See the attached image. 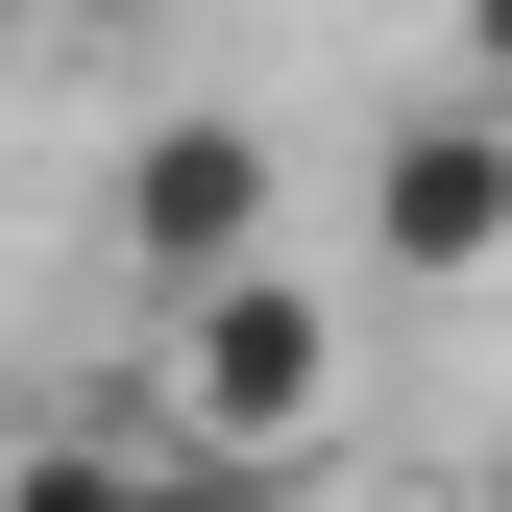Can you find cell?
<instances>
[{
  "instance_id": "obj_1",
  "label": "cell",
  "mask_w": 512,
  "mask_h": 512,
  "mask_svg": "<svg viewBox=\"0 0 512 512\" xmlns=\"http://www.w3.org/2000/svg\"><path fill=\"white\" fill-rule=\"evenodd\" d=\"M317 415H342V293H317L293 244H244V269L171 293V439H196V464H293Z\"/></svg>"
},
{
  "instance_id": "obj_2",
  "label": "cell",
  "mask_w": 512,
  "mask_h": 512,
  "mask_svg": "<svg viewBox=\"0 0 512 512\" xmlns=\"http://www.w3.org/2000/svg\"><path fill=\"white\" fill-rule=\"evenodd\" d=\"M366 269L391 293H488L512 269V98L439 74L415 122H366Z\"/></svg>"
},
{
  "instance_id": "obj_3",
  "label": "cell",
  "mask_w": 512,
  "mask_h": 512,
  "mask_svg": "<svg viewBox=\"0 0 512 512\" xmlns=\"http://www.w3.org/2000/svg\"><path fill=\"white\" fill-rule=\"evenodd\" d=\"M293 220V171H269V122H147V147H122V196H98V244H122V269H147V293H196V269H244V244H269Z\"/></svg>"
},
{
  "instance_id": "obj_4",
  "label": "cell",
  "mask_w": 512,
  "mask_h": 512,
  "mask_svg": "<svg viewBox=\"0 0 512 512\" xmlns=\"http://www.w3.org/2000/svg\"><path fill=\"white\" fill-rule=\"evenodd\" d=\"M464 74H488V98H512V0H464Z\"/></svg>"
},
{
  "instance_id": "obj_5",
  "label": "cell",
  "mask_w": 512,
  "mask_h": 512,
  "mask_svg": "<svg viewBox=\"0 0 512 512\" xmlns=\"http://www.w3.org/2000/svg\"><path fill=\"white\" fill-rule=\"evenodd\" d=\"M74 25H171V0H74Z\"/></svg>"
}]
</instances>
